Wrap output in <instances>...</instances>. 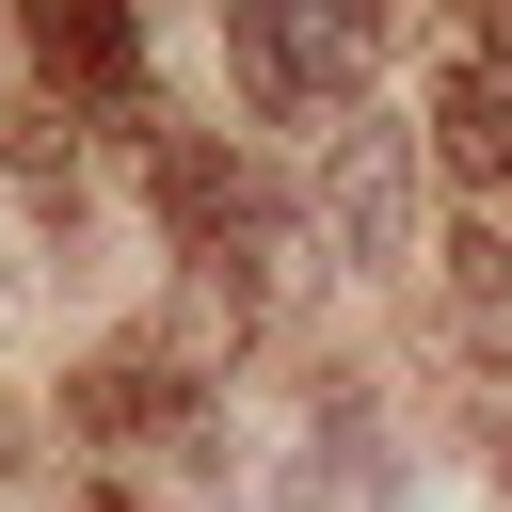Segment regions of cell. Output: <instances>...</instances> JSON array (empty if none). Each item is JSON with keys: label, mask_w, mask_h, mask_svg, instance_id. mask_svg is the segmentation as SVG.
Segmentation results:
<instances>
[{"label": "cell", "mask_w": 512, "mask_h": 512, "mask_svg": "<svg viewBox=\"0 0 512 512\" xmlns=\"http://www.w3.org/2000/svg\"><path fill=\"white\" fill-rule=\"evenodd\" d=\"M0 160L32 208H80V160H64V112H0Z\"/></svg>", "instance_id": "7"}, {"label": "cell", "mask_w": 512, "mask_h": 512, "mask_svg": "<svg viewBox=\"0 0 512 512\" xmlns=\"http://www.w3.org/2000/svg\"><path fill=\"white\" fill-rule=\"evenodd\" d=\"M368 64H384L368 16H288V0H240L224 16V80L256 96V128H352L368 112Z\"/></svg>", "instance_id": "1"}, {"label": "cell", "mask_w": 512, "mask_h": 512, "mask_svg": "<svg viewBox=\"0 0 512 512\" xmlns=\"http://www.w3.org/2000/svg\"><path fill=\"white\" fill-rule=\"evenodd\" d=\"M80 512H144V496H128V480H96V496H80Z\"/></svg>", "instance_id": "9"}, {"label": "cell", "mask_w": 512, "mask_h": 512, "mask_svg": "<svg viewBox=\"0 0 512 512\" xmlns=\"http://www.w3.org/2000/svg\"><path fill=\"white\" fill-rule=\"evenodd\" d=\"M144 192H160V224H176V256H192V272L272 256V208H256L240 144H208V128H144Z\"/></svg>", "instance_id": "2"}, {"label": "cell", "mask_w": 512, "mask_h": 512, "mask_svg": "<svg viewBox=\"0 0 512 512\" xmlns=\"http://www.w3.org/2000/svg\"><path fill=\"white\" fill-rule=\"evenodd\" d=\"M448 272H464V304H512V224H464Z\"/></svg>", "instance_id": "8"}, {"label": "cell", "mask_w": 512, "mask_h": 512, "mask_svg": "<svg viewBox=\"0 0 512 512\" xmlns=\"http://www.w3.org/2000/svg\"><path fill=\"white\" fill-rule=\"evenodd\" d=\"M48 80H80V96H144V16L64 0V16H48Z\"/></svg>", "instance_id": "5"}, {"label": "cell", "mask_w": 512, "mask_h": 512, "mask_svg": "<svg viewBox=\"0 0 512 512\" xmlns=\"http://www.w3.org/2000/svg\"><path fill=\"white\" fill-rule=\"evenodd\" d=\"M320 224H336V256H368V272L416 240V128H400V112H352V128H336V160H320Z\"/></svg>", "instance_id": "3"}, {"label": "cell", "mask_w": 512, "mask_h": 512, "mask_svg": "<svg viewBox=\"0 0 512 512\" xmlns=\"http://www.w3.org/2000/svg\"><path fill=\"white\" fill-rule=\"evenodd\" d=\"M432 160H448L464 192H512V64L464 48V64L432 80Z\"/></svg>", "instance_id": "4"}, {"label": "cell", "mask_w": 512, "mask_h": 512, "mask_svg": "<svg viewBox=\"0 0 512 512\" xmlns=\"http://www.w3.org/2000/svg\"><path fill=\"white\" fill-rule=\"evenodd\" d=\"M64 416H80V432H144V416H176V368H160V352H96V368L64 384Z\"/></svg>", "instance_id": "6"}]
</instances>
